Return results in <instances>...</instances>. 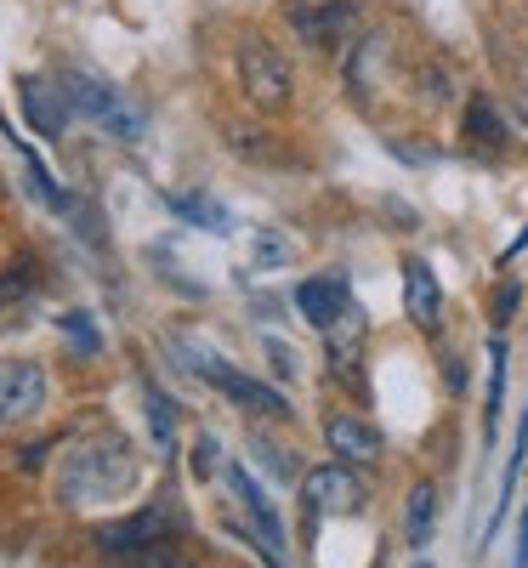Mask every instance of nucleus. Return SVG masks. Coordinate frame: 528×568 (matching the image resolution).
Listing matches in <instances>:
<instances>
[{
	"label": "nucleus",
	"mask_w": 528,
	"mask_h": 568,
	"mask_svg": "<svg viewBox=\"0 0 528 568\" xmlns=\"http://www.w3.org/2000/svg\"><path fill=\"white\" fill-rule=\"evenodd\" d=\"M136 484V455L125 438H98L69 455L63 466V500L69 506H91V500H109V495H125Z\"/></svg>",
	"instance_id": "1"
},
{
	"label": "nucleus",
	"mask_w": 528,
	"mask_h": 568,
	"mask_svg": "<svg viewBox=\"0 0 528 568\" xmlns=\"http://www.w3.org/2000/svg\"><path fill=\"white\" fill-rule=\"evenodd\" d=\"M238 85H245V98L262 109V114H284L296 103V69H291V58L278 52L273 40H262V34H245L238 40Z\"/></svg>",
	"instance_id": "2"
},
{
	"label": "nucleus",
	"mask_w": 528,
	"mask_h": 568,
	"mask_svg": "<svg viewBox=\"0 0 528 568\" xmlns=\"http://www.w3.org/2000/svg\"><path fill=\"white\" fill-rule=\"evenodd\" d=\"M187 369H194L200 382H211L222 398H233L238 409H251V415H273V420L291 415V404H284V393H278V387L256 382V375H245V369H233V364H227V358H216V353H187Z\"/></svg>",
	"instance_id": "3"
},
{
	"label": "nucleus",
	"mask_w": 528,
	"mask_h": 568,
	"mask_svg": "<svg viewBox=\"0 0 528 568\" xmlns=\"http://www.w3.org/2000/svg\"><path fill=\"white\" fill-rule=\"evenodd\" d=\"M284 23H291L307 45H318V52H335V45H353L347 34L358 29V7L353 0H291Z\"/></svg>",
	"instance_id": "4"
},
{
	"label": "nucleus",
	"mask_w": 528,
	"mask_h": 568,
	"mask_svg": "<svg viewBox=\"0 0 528 568\" xmlns=\"http://www.w3.org/2000/svg\"><path fill=\"white\" fill-rule=\"evenodd\" d=\"M63 98H69V109H80L85 120L109 125L120 142H136V136H142V114H136V109H125V103H120V91H114V85H103V80H91V74H69V80H63Z\"/></svg>",
	"instance_id": "5"
},
{
	"label": "nucleus",
	"mask_w": 528,
	"mask_h": 568,
	"mask_svg": "<svg viewBox=\"0 0 528 568\" xmlns=\"http://www.w3.org/2000/svg\"><path fill=\"white\" fill-rule=\"evenodd\" d=\"M45 393H52V382H45V369L34 358H7L0 364V426H18V420L40 415Z\"/></svg>",
	"instance_id": "6"
},
{
	"label": "nucleus",
	"mask_w": 528,
	"mask_h": 568,
	"mask_svg": "<svg viewBox=\"0 0 528 568\" xmlns=\"http://www.w3.org/2000/svg\"><path fill=\"white\" fill-rule=\"evenodd\" d=\"M302 495L318 517H347L364 506V484H358V466L347 460H335V466H313L307 478H302Z\"/></svg>",
	"instance_id": "7"
},
{
	"label": "nucleus",
	"mask_w": 528,
	"mask_h": 568,
	"mask_svg": "<svg viewBox=\"0 0 528 568\" xmlns=\"http://www.w3.org/2000/svg\"><path fill=\"white\" fill-rule=\"evenodd\" d=\"M324 444L335 449V460H347V466H358V471L375 466L380 449H387L380 426L364 420V415H353V409H342V415H329V420H324Z\"/></svg>",
	"instance_id": "8"
},
{
	"label": "nucleus",
	"mask_w": 528,
	"mask_h": 568,
	"mask_svg": "<svg viewBox=\"0 0 528 568\" xmlns=\"http://www.w3.org/2000/svg\"><path fill=\"white\" fill-rule=\"evenodd\" d=\"M227 484H233V495H238V506L251 511V524H256V535H262V557L278 568L284 562V524H278V511H273V500L262 495V484L251 478L245 466H227Z\"/></svg>",
	"instance_id": "9"
},
{
	"label": "nucleus",
	"mask_w": 528,
	"mask_h": 568,
	"mask_svg": "<svg viewBox=\"0 0 528 568\" xmlns=\"http://www.w3.org/2000/svg\"><path fill=\"white\" fill-rule=\"evenodd\" d=\"M18 103H23V114H29V125H34L40 136H63V125H69L63 85L40 80V74H23V80H18Z\"/></svg>",
	"instance_id": "10"
},
{
	"label": "nucleus",
	"mask_w": 528,
	"mask_h": 568,
	"mask_svg": "<svg viewBox=\"0 0 528 568\" xmlns=\"http://www.w3.org/2000/svg\"><path fill=\"white\" fill-rule=\"evenodd\" d=\"M404 307L420 329H438L444 324V291H438V273H431L420 256L404 262Z\"/></svg>",
	"instance_id": "11"
},
{
	"label": "nucleus",
	"mask_w": 528,
	"mask_h": 568,
	"mask_svg": "<svg viewBox=\"0 0 528 568\" xmlns=\"http://www.w3.org/2000/svg\"><path fill=\"white\" fill-rule=\"evenodd\" d=\"M160 540H171L165 511H136V517H125V524H114V529H103V535H98V546H103L109 557L149 551V546H160Z\"/></svg>",
	"instance_id": "12"
},
{
	"label": "nucleus",
	"mask_w": 528,
	"mask_h": 568,
	"mask_svg": "<svg viewBox=\"0 0 528 568\" xmlns=\"http://www.w3.org/2000/svg\"><path fill=\"white\" fill-rule=\"evenodd\" d=\"M296 313L313 324V329H335V318L347 313V284L342 278H302L296 284Z\"/></svg>",
	"instance_id": "13"
},
{
	"label": "nucleus",
	"mask_w": 528,
	"mask_h": 568,
	"mask_svg": "<svg viewBox=\"0 0 528 568\" xmlns=\"http://www.w3.org/2000/svg\"><path fill=\"white\" fill-rule=\"evenodd\" d=\"M506 142H511V131H506L500 109H495L489 98H471V103H466V149L484 154V160H500Z\"/></svg>",
	"instance_id": "14"
},
{
	"label": "nucleus",
	"mask_w": 528,
	"mask_h": 568,
	"mask_svg": "<svg viewBox=\"0 0 528 568\" xmlns=\"http://www.w3.org/2000/svg\"><path fill=\"white\" fill-rule=\"evenodd\" d=\"M431 506H438V489L415 484V489H409V540H415V546H426V535H431Z\"/></svg>",
	"instance_id": "15"
},
{
	"label": "nucleus",
	"mask_w": 528,
	"mask_h": 568,
	"mask_svg": "<svg viewBox=\"0 0 528 568\" xmlns=\"http://www.w3.org/2000/svg\"><path fill=\"white\" fill-rule=\"evenodd\" d=\"M114 568H194V562H187L171 540H160V546H149V551H131V557H120Z\"/></svg>",
	"instance_id": "16"
},
{
	"label": "nucleus",
	"mask_w": 528,
	"mask_h": 568,
	"mask_svg": "<svg viewBox=\"0 0 528 568\" xmlns=\"http://www.w3.org/2000/svg\"><path fill=\"white\" fill-rule=\"evenodd\" d=\"M29 291H34V267H29V262H12L7 273H0V313L18 307Z\"/></svg>",
	"instance_id": "17"
},
{
	"label": "nucleus",
	"mask_w": 528,
	"mask_h": 568,
	"mask_svg": "<svg viewBox=\"0 0 528 568\" xmlns=\"http://www.w3.org/2000/svg\"><path fill=\"white\" fill-rule=\"evenodd\" d=\"M251 256H256V267H284V262H291V240H284V233H273V227H262L256 245H251Z\"/></svg>",
	"instance_id": "18"
},
{
	"label": "nucleus",
	"mask_w": 528,
	"mask_h": 568,
	"mask_svg": "<svg viewBox=\"0 0 528 568\" xmlns=\"http://www.w3.org/2000/svg\"><path fill=\"white\" fill-rule=\"evenodd\" d=\"M149 426H154L160 449H171V444H176V415H171V398H165V393H154V387H149Z\"/></svg>",
	"instance_id": "19"
},
{
	"label": "nucleus",
	"mask_w": 528,
	"mask_h": 568,
	"mask_svg": "<svg viewBox=\"0 0 528 568\" xmlns=\"http://www.w3.org/2000/svg\"><path fill=\"white\" fill-rule=\"evenodd\" d=\"M489 364H495V382H489V426L500 420V398H506V342L489 347Z\"/></svg>",
	"instance_id": "20"
},
{
	"label": "nucleus",
	"mask_w": 528,
	"mask_h": 568,
	"mask_svg": "<svg viewBox=\"0 0 528 568\" xmlns=\"http://www.w3.org/2000/svg\"><path fill=\"white\" fill-rule=\"evenodd\" d=\"M171 211H182V216H194L200 227H222V211H211L205 200H182V194H176V200H171Z\"/></svg>",
	"instance_id": "21"
},
{
	"label": "nucleus",
	"mask_w": 528,
	"mask_h": 568,
	"mask_svg": "<svg viewBox=\"0 0 528 568\" xmlns=\"http://www.w3.org/2000/svg\"><path fill=\"white\" fill-rule=\"evenodd\" d=\"M216 466H222V444H216V438L205 433V438L194 444V471H200V478H211Z\"/></svg>",
	"instance_id": "22"
},
{
	"label": "nucleus",
	"mask_w": 528,
	"mask_h": 568,
	"mask_svg": "<svg viewBox=\"0 0 528 568\" xmlns=\"http://www.w3.org/2000/svg\"><path fill=\"white\" fill-rule=\"evenodd\" d=\"M63 329H69V336H74L85 353H98V329H91V318H85V313H69V318H63Z\"/></svg>",
	"instance_id": "23"
},
{
	"label": "nucleus",
	"mask_w": 528,
	"mask_h": 568,
	"mask_svg": "<svg viewBox=\"0 0 528 568\" xmlns=\"http://www.w3.org/2000/svg\"><path fill=\"white\" fill-rule=\"evenodd\" d=\"M517 296H522V291H517V284H500V296H495V324H506V318H511V307H517Z\"/></svg>",
	"instance_id": "24"
},
{
	"label": "nucleus",
	"mask_w": 528,
	"mask_h": 568,
	"mask_svg": "<svg viewBox=\"0 0 528 568\" xmlns=\"http://www.w3.org/2000/svg\"><path fill=\"white\" fill-rule=\"evenodd\" d=\"M511 568H528V511H522V524H517V562Z\"/></svg>",
	"instance_id": "25"
},
{
	"label": "nucleus",
	"mask_w": 528,
	"mask_h": 568,
	"mask_svg": "<svg viewBox=\"0 0 528 568\" xmlns=\"http://www.w3.org/2000/svg\"><path fill=\"white\" fill-rule=\"evenodd\" d=\"M45 449H52V444H29V449H23V466H40V460H45Z\"/></svg>",
	"instance_id": "26"
}]
</instances>
